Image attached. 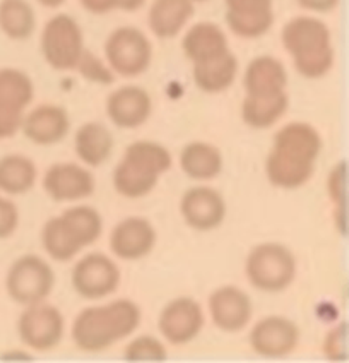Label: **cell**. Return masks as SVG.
Listing matches in <instances>:
<instances>
[{
	"instance_id": "obj_1",
	"label": "cell",
	"mask_w": 349,
	"mask_h": 363,
	"mask_svg": "<svg viewBox=\"0 0 349 363\" xmlns=\"http://www.w3.org/2000/svg\"><path fill=\"white\" fill-rule=\"evenodd\" d=\"M322 151V138L305 122L287 123L274 135V147L265 160L267 179L274 187L298 189L314 175Z\"/></svg>"
},
{
	"instance_id": "obj_2",
	"label": "cell",
	"mask_w": 349,
	"mask_h": 363,
	"mask_svg": "<svg viewBox=\"0 0 349 363\" xmlns=\"http://www.w3.org/2000/svg\"><path fill=\"white\" fill-rule=\"evenodd\" d=\"M141 324V308L132 300H117L105 307L84 308L72 325V340L84 352H103L125 340Z\"/></svg>"
},
{
	"instance_id": "obj_3",
	"label": "cell",
	"mask_w": 349,
	"mask_h": 363,
	"mask_svg": "<svg viewBox=\"0 0 349 363\" xmlns=\"http://www.w3.org/2000/svg\"><path fill=\"white\" fill-rule=\"evenodd\" d=\"M281 41L294 69L307 79H320L334 65L331 30L324 21L308 16L291 19L282 28Z\"/></svg>"
},
{
	"instance_id": "obj_4",
	"label": "cell",
	"mask_w": 349,
	"mask_h": 363,
	"mask_svg": "<svg viewBox=\"0 0 349 363\" xmlns=\"http://www.w3.org/2000/svg\"><path fill=\"white\" fill-rule=\"evenodd\" d=\"M171 155L158 143L137 141L125 150L113 172L115 191L129 199H141L158 184L159 177L171 168Z\"/></svg>"
},
{
	"instance_id": "obj_5",
	"label": "cell",
	"mask_w": 349,
	"mask_h": 363,
	"mask_svg": "<svg viewBox=\"0 0 349 363\" xmlns=\"http://www.w3.org/2000/svg\"><path fill=\"white\" fill-rule=\"evenodd\" d=\"M246 276L257 290L282 291L297 278V259L281 243H261L248 254Z\"/></svg>"
},
{
	"instance_id": "obj_6",
	"label": "cell",
	"mask_w": 349,
	"mask_h": 363,
	"mask_svg": "<svg viewBox=\"0 0 349 363\" xmlns=\"http://www.w3.org/2000/svg\"><path fill=\"white\" fill-rule=\"evenodd\" d=\"M41 52L55 71H74L84 52V38L77 21L69 14L53 16L41 33Z\"/></svg>"
},
{
	"instance_id": "obj_7",
	"label": "cell",
	"mask_w": 349,
	"mask_h": 363,
	"mask_svg": "<svg viewBox=\"0 0 349 363\" xmlns=\"http://www.w3.org/2000/svg\"><path fill=\"white\" fill-rule=\"evenodd\" d=\"M105 57L115 74L122 77H137L149 69L153 47L141 30L122 26L106 40Z\"/></svg>"
},
{
	"instance_id": "obj_8",
	"label": "cell",
	"mask_w": 349,
	"mask_h": 363,
	"mask_svg": "<svg viewBox=\"0 0 349 363\" xmlns=\"http://www.w3.org/2000/svg\"><path fill=\"white\" fill-rule=\"evenodd\" d=\"M55 272L50 264L38 255H23L7 272L6 288L14 302L21 305H35L43 302L53 290Z\"/></svg>"
},
{
	"instance_id": "obj_9",
	"label": "cell",
	"mask_w": 349,
	"mask_h": 363,
	"mask_svg": "<svg viewBox=\"0 0 349 363\" xmlns=\"http://www.w3.org/2000/svg\"><path fill=\"white\" fill-rule=\"evenodd\" d=\"M64 315L53 305L35 303L21 313L18 320V333L21 341L38 352L53 350L64 337Z\"/></svg>"
},
{
	"instance_id": "obj_10",
	"label": "cell",
	"mask_w": 349,
	"mask_h": 363,
	"mask_svg": "<svg viewBox=\"0 0 349 363\" xmlns=\"http://www.w3.org/2000/svg\"><path fill=\"white\" fill-rule=\"evenodd\" d=\"M120 269L105 254H88L74 266L72 286L86 300H100L117 290Z\"/></svg>"
},
{
	"instance_id": "obj_11",
	"label": "cell",
	"mask_w": 349,
	"mask_h": 363,
	"mask_svg": "<svg viewBox=\"0 0 349 363\" xmlns=\"http://www.w3.org/2000/svg\"><path fill=\"white\" fill-rule=\"evenodd\" d=\"M299 343V329L286 317L270 315L258 320L250 333V346L265 358H281L293 353Z\"/></svg>"
},
{
	"instance_id": "obj_12",
	"label": "cell",
	"mask_w": 349,
	"mask_h": 363,
	"mask_svg": "<svg viewBox=\"0 0 349 363\" xmlns=\"http://www.w3.org/2000/svg\"><path fill=\"white\" fill-rule=\"evenodd\" d=\"M159 331L171 345L190 343L204 328V312L195 300L176 298L163 308L159 315Z\"/></svg>"
},
{
	"instance_id": "obj_13",
	"label": "cell",
	"mask_w": 349,
	"mask_h": 363,
	"mask_svg": "<svg viewBox=\"0 0 349 363\" xmlns=\"http://www.w3.org/2000/svg\"><path fill=\"white\" fill-rule=\"evenodd\" d=\"M226 23L240 38H261L274 24L273 0H224Z\"/></svg>"
},
{
	"instance_id": "obj_14",
	"label": "cell",
	"mask_w": 349,
	"mask_h": 363,
	"mask_svg": "<svg viewBox=\"0 0 349 363\" xmlns=\"http://www.w3.org/2000/svg\"><path fill=\"white\" fill-rule=\"evenodd\" d=\"M180 211L185 223L199 232H211L226 218V202L211 187H194L183 194Z\"/></svg>"
},
{
	"instance_id": "obj_15",
	"label": "cell",
	"mask_w": 349,
	"mask_h": 363,
	"mask_svg": "<svg viewBox=\"0 0 349 363\" xmlns=\"http://www.w3.org/2000/svg\"><path fill=\"white\" fill-rule=\"evenodd\" d=\"M43 187L55 202L81 201L94 192V177L79 164L57 163L45 173Z\"/></svg>"
},
{
	"instance_id": "obj_16",
	"label": "cell",
	"mask_w": 349,
	"mask_h": 363,
	"mask_svg": "<svg viewBox=\"0 0 349 363\" xmlns=\"http://www.w3.org/2000/svg\"><path fill=\"white\" fill-rule=\"evenodd\" d=\"M212 323L221 331L238 333L252 319V300L236 286H223L209 298Z\"/></svg>"
},
{
	"instance_id": "obj_17",
	"label": "cell",
	"mask_w": 349,
	"mask_h": 363,
	"mask_svg": "<svg viewBox=\"0 0 349 363\" xmlns=\"http://www.w3.org/2000/svg\"><path fill=\"white\" fill-rule=\"evenodd\" d=\"M156 245V230L146 218H127L118 223L110 237L113 254L123 261H139Z\"/></svg>"
},
{
	"instance_id": "obj_18",
	"label": "cell",
	"mask_w": 349,
	"mask_h": 363,
	"mask_svg": "<svg viewBox=\"0 0 349 363\" xmlns=\"http://www.w3.org/2000/svg\"><path fill=\"white\" fill-rule=\"evenodd\" d=\"M153 100L146 89L139 86H123L113 91L106 101V113L110 121L120 129H135L147 122Z\"/></svg>"
},
{
	"instance_id": "obj_19",
	"label": "cell",
	"mask_w": 349,
	"mask_h": 363,
	"mask_svg": "<svg viewBox=\"0 0 349 363\" xmlns=\"http://www.w3.org/2000/svg\"><path fill=\"white\" fill-rule=\"evenodd\" d=\"M287 74L276 57L262 55L253 59L245 71L244 86L250 98H274L286 93Z\"/></svg>"
},
{
	"instance_id": "obj_20",
	"label": "cell",
	"mask_w": 349,
	"mask_h": 363,
	"mask_svg": "<svg viewBox=\"0 0 349 363\" xmlns=\"http://www.w3.org/2000/svg\"><path fill=\"white\" fill-rule=\"evenodd\" d=\"M71 121L62 106L41 105L23 118L21 130L30 141L40 146H52L67 135Z\"/></svg>"
},
{
	"instance_id": "obj_21",
	"label": "cell",
	"mask_w": 349,
	"mask_h": 363,
	"mask_svg": "<svg viewBox=\"0 0 349 363\" xmlns=\"http://www.w3.org/2000/svg\"><path fill=\"white\" fill-rule=\"evenodd\" d=\"M183 53L195 64H205L229 53L226 33L217 24L197 23L182 40Z\"/></svg>"
},
{
	"instance_id": "obj_22",
	"label": "cell",
	"mask_w": 349,
	"mask_h": 363,
	"mask_svg": "<svg viewBox=\"0 0 349 363\" xmlns=\"http://www.w3.org/2000/svg\"><path fill=\"white\" fill-rule=\"evenodd\" d=\"M192 16H194L192 0H154L147 21L151 31L158 38L170 40L182 33Z\"/></svg>"
},
{
	"instance_id": "obj_23",
	"label": "cell",
	"mask_w": 349,
	"mask_h": 363,
	"mask_svg": "<svg viewBox=\"0 0 349 363\" xmlns=\"http://www.w3.org/2000/svg\"><path fill=\"white\" fill-rule=\"evenodd\" d=\"M113 151V135L98 122L84 123L76 134V152L82 163L100 167Z\"/></svg>"
},
{
	"instance_id": "obj_24",
	"label": "cell",
	"mask_w": 349,
	"mask_h": 363,
	"mask_svg": "<svg viewBox=\"0 0 349 363\" xmlns=\"http://www.w3.org/2000/svg\"><path fill=\"white\" fill-rule=\"evenodd\" d=\"M180 167L194 180L216 179L223 170V156L207 143H190L182 150Z\"/></svg>"
},
{
	"instance_id": "obj_25",
	"label": "cell",
	"mask_w": 349,
	"mask_h": 363,
	"mask_svg": "<svg viewBox=\"0 0 349 363\" xmlns=\"http://www.w3.org/2000/svg\"><path fill=\"white\" fill-rule=\"evenodd\" d=\"M238 76V60L231 52L221 59L194 65V81L200 91L209 94L223 93Z\"/></svg>"
},
{
	"instance_id": "obj_26",
	"label": "cell",
	"mask_w": 349,
	"mask_h": 363,
	"mask_svg": "<svg viewBox=\"0 0 349 363\" xmlns=\"http://www.w3.org/2000/svg\"><path fill=\"white\" fill-rule=\"evenodd\" d=\"M35 98V84L26 72L19 69H0V110L23 115Z\"/></svg>"
},
{
	"instance_id": "obj_27",
	"label": "cell",
	"mask_w": 349,
	"mask_h": 363,
	"mask_svg": "<svg viewBox=\"0 0 349 363\" xmlns=\"http://www.w3.org/2000/svg\"><path fill=\"white\" fill-rule=\"evenodd\" d=\"M36 164L21 155H9L0 158V191L9 196H21L30 192L36 184Z\"/></svg>"
},
{
	"instance_id": "obj_28",
	"label": "cell",
	"mask_w": 349,
	"mask_h": 363,
	"mask_svg": "<svg viewBox=\"0 0 349 363\" xmlns=\"http://www.w3.org/2000/svg\"><path fill=\"white\" fill-rule=\"evenodd\" d=\"M36 30V14L26 0H2L0 2V31L7 38L21 41L31 38Z\"/></svg>"
},
{
	"instance_id": "obj_29",
	"label": "cell",
	"mask_w": 349,
	"mask_h": 363,
	"mask_svg": "<svg viewBox=\"0 0 349 363\" xmlns=\"http://www.w3.org/2000/svg\"><path fill=\"white\" fill-rule=\"evenodd\" d=\"M59 218L62 225L65 226V230L72 237V240L81 249L91 245L101 237L103 220L100 213L96 209L89 208V206H76V208L67 209Z\"/></svg>"
},
{
	"instance_id": "obj_30",
	"label": "cell",
	"mask_w": 349,
	"mask_h": 363,
	"mask_svg": "<svg viewBox=\"0 0 349 363\" xmlns=\"http://www.w3.org/2000/svg\"><path fill=\"white\" fill-rule=\"evenodd\" d=\"M290 100L287 94L274 98H250L246 96L241 105V117L252 129H269L286 113Z\"/></svg>"
},
{
	"instance_id": "obj_31",
	"label": "cell",
	"mask_w": 349,
	"mask_h": 363,
	"mask_svg": "<svg viewBox=\"0 0 349 363\" xmlns=\"http://www.w3.org/2000/svg\"><path fill=\"white\" fill-rule=\"evenodd\" d=\"M41 242H43L45 250L52 259L59 262H67L71 259L76 257L81 252V247L72 240V237L69 235L65 226L62 225L60 218H52L50 221H47V225L43 226V232H41Z\"/></svg>"
},
{
	"instance_id": "obj_32",
	"label": "cell",
	"mask_w": 349,
	"mask_h": 363,
	"mask_svg": "<svg viewBox=\"0 0 349 363\" xmlns=\"http://www.w3.org/2000/svg\"><path fill=\"white\" fill-rule=\"evenodd\" d=\"M346 162H341L332 168L328 175V196L336 206V218L341 216V228L346 235V179H348Z\"/></svg>"
},
{
	"instance_id": "obj_33",
	"label": "cell",
	"mask_w": 349,
	"mask_h": 363,
	"mask_svg": "<svg viewBox=\"0 0 349 363\" xmlns=\"http://www.w3.org/2000/svg\"><path fill=\"white\" fill-rule=\"evenodd\" d=\"M125 360L132 362H163L168 358L166 348L153 336H139L125 348Z\"/></svg>"
},
{
	"instance_id": "obj_34",
	"label": "cell",
	"mask_w": 349,
	"mask_h": 363,
	"mask_svg": "<svg viewBox=\"0 0 349 363\" xmlns=\"http://www.w3.org/2000/svg\"><path fill=\"white\" fill-rule=\"evenodd\" d=\"M76 71L81 72L84 79L98 82V84H112L115 81V72L103 64V60L89 52H82L79 62H77Z\"/></svg>"
},
{
	"instance_id": "obj_35",
	"label": "cell",
	"mask_w": 349,
	"mask_h": 363,
	"mask_svg": "<svg viewBox=\"0 0 349 363\" xmlns=\"http://www.w3.org/2000/svg\"><path fill=\"white\" fill-rule=\"evenodd\" d=\"M348 324L341 323L327 334L326 341H324V353L328 360L332 362H343L348 358Z\"/></svg>"
},
{
	"instance_id": "obj_36",
	"label": "cell",
	"mask_w": 349,
	"mask_h": 363,
	"mask_svg": "<svg viewBox=\"0 0 349 363\" xmlns=\"http://www.w3.org/2000/svg\"><path fill=\"white\" fill-rule=\"evenodd\" d=\"M19 225V209L7 197L0 196V240L9 238Z\"/></svg>"
},
{
	"instance_id": "obj_37",
	"label": "cell",
	"mask_w": 349,
	"mask_h": 363,
	"mask_svg": "<svg viewBox=\"0 0 349 363\" xmlns=\"http://www.w3.org/2000/svg\"><path fill=\"white\" fill-rule=\"evenodd\" d=\"M79 2L91 14H108L118 9V0H79Z\"/></svg>"
},
{
	"instance_id": "obj_38",
	"label": "cell",
	"mask_w": 349,
	"mask_h": 363,
	"mask_svg": "<svg viewBox=\"0 0 349 363\" xmlns=\"http://www.w3.org/2000/svg\"><path fill=\"white\" fill-rule=\"evenodd\" d=\"M341 0H297V4L303 9L311 12H331L339 6Z\"/></svg>"
},
{
	"instance_id": "obj_39",
	"label": "cell",
	"mask_w": 349,
	"mask_h": 363,
	"mask_svg": "<svg viewBox=\"0 0 349 363\" xmlns=\"http://www.w3.org/2000/svg\"><path fill=\"white\" fill-rule=\"evenodd\" d=\"M146 4V0H118V9L125 12H135Z\"/></svg>"
},
{
	"instance_id": "obj_40",
	"label": "cell",
	"mask_w": 349,
	"mask_h": 363,
	"mask_svg": "<svg viewBox=\"0 0 349 363\" xmlns=\"http://www.w3.org/2000/svg\"><path fill=\"white\" fill-rule=\"evenodd\" d=\"M36 2L41 4L43 7H48V9H57V7H60L65 0H36Z\"/></svg>"
},
{
	"instance_id": "obj_41",
	"label": "cell",
	"mask_w": 349,
	"mask_h": 363,
	"mask_svg": "<svg viewBox=\"0 0 349 363\" xmlns=\"http://www.w3.org/2000/svg\"><path fill=\"white\" fill-rule=\"evenodd\" d=\"M192 2H207V0H192Z\"/></svg>"
}]
</instances>
